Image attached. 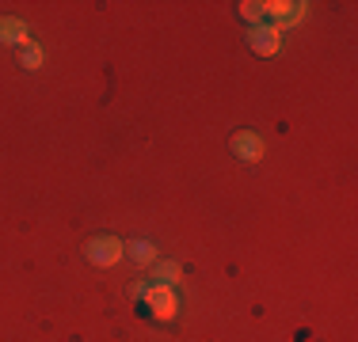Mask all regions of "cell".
<instances>
[{
	"instance_id": "6da1fadb",
	"label": "cell",
	"mask_w": 358,
	"mask_h": 342,
	"mask_svg": "<svg viewBox=\"0 0 358 342\" xmlns=\"http://www.w3.org/2000/svg\"><path fill=\"white\" fill-rule=\"evenodd\" d=\"M138 293L145 297V304L152 308V315L157 320H172V315L179 312V297H176V289L172 285H149V289H138Z\"/></svg>"
},
{
	"instance_id": "7a4b0ae2",
	"label": "cell",
	"mask_w": 358,
	"mask_h": 342,
	"mask_svg": "<svg viewBox=\"0 0 358 342\" xmlns=\"http://www.w3.org/2000/svg\"><path fill=\"white\" fill-rule=\"evenodd\" d=\"M88 259L96 262V267H115V262H122V255H126V244L122 239H115V236H96V239H88Z\"/></svg>"
},
{
	"instance_id": "3957f363",
	"label": "cell",
	"mask_w": 358,
	"mask_h": 342,
	"mask_svg": "<svg viewBox=\"0 0 358 342\" xmlns=\"http://www.w3.org/2000/svg\"><path fill=\"white\" fill-rule=\"evenodd\" d=\"M248 42H252L255 54L271 57V54H278V50H282V31L271 27V23H263V27H252V38Z\"/></svg>"
},
{
	"instance_id": "277c9868",
	"label": "cell",
	"mask_w": 358,
	"mask_h": 342,
	"mask_svg": "<svg viewBox=\"0 0 358 342\" xmlns=\"http://www.w3.org/2000/svg\"><path fill=\"white\" fill-rule=\"evenodd\" d=\"M233 152L241 160H248V164H255V160L263 156V141H259V133H252V130H241L233 137Z\"/></svg>"
},
{
	"instance_id": "5b68a950",
	"label": "cell",
	"mask_w": 358,
	"mask_h": 342,
	"mask_svg": "<svg viewBox=\"0 0 358 342\" xmlns=\"http://www.w3.org/2000/svg\"><path fill=\"white\" fill-rule=\"evenodd\" d=\"M0 42H31L27 38V23L15 20V15H0Z\"/></svg>"
},
{
	"instance_id": "8992f818",
	"label": "cell",
	"mask_w": 358,
	"mask_h": 342,
	"mask_svg": "<svg viewBox=\"0 0 358 342\" xmlns=\"http://www.w3.org/2000/svg\"><path fill=\"white\" fill-rule=\"evenodd\" d=\"M241 15L248 23H255V27H263V23H267V4H259V0H244L241 4Z\"/></svg>"
},
{
	"instance_id": "52a82bcc",
	"label": "cell",
	"mask_w": 358,
	"mask_h": 342,
	"mask_svg": "<svg viewBox=\"0 0 358 342\" xmlns=\"http://www.w3.org/2000/svg\"><path fill=\"white\" fill-rule=\"evenodd\" d=\"M152 278H157L160 285H176V281L183 278V267H179V262H160V267H157V274H152Z\"/></svg>"
},
{
	"instance_id": "ba28073f",
	"label": "cell",
	"mask_w": 358,
	"mask_h": 342,
	"mask_svg": "<svg viewBox=\"0 0 358 342\" xmlns=\"http://www.w3.org/2000/svg\"><path fill=\"white\" fill-rule=\"evenodd\" d=\"M42 65V50L35 42H27V50H23V68H38Z\"/></svg>"
},
{
	"instance_id": "9c48e42d",
	"label": "cell",
	"mask_w": 358,
	"mask_h": 342,
	"mask_svg": "<svg viewBox=\"0 0 358 342\" xmlns=\"http://www.w3.org/2000/svg\"><path fill=\"white\" fill-rule=\"evenodd\" d=\"M130 255H134V262H149V255H152V251H149V244H134V247H130Z\"/></svg>"
}]
</instances>
